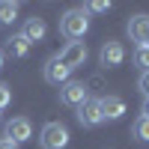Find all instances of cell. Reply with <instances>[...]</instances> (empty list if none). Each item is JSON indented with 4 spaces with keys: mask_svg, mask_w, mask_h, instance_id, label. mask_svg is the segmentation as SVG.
<instances>
[{
    "mask_svg": "<svg viewBox=\"0 0 149 149\" xmlns=\"http://www.w3.org/2000/svg\"><path fill=\"white\" fill-rule=\"evenodd\" d=\"M86 30H90V15H86L84 9H69V12H63V18H60V33H63L66 39L78 42V39H84Z\"/></svg>",
    "mask_w": 149,
    "mask_h": 149,
    "instance_id": "cell-1",
    "label": "cell"
},
{
    "mask_svg": "<svg viewBox=\"0 0 149 149\" xmlns=\"http://www.w3.org/2000/svg\"><path fill=\"white\" fill-rule=\"evenodd\" d=\"M39 143H42V149H66L69 146V128L63 122H48L39 134Z\"/></svg>",
    "mask_w": 149,
    "mask_h": 149,
    "instance_id": "cell-2",
    "label": "cell"
},
{
    "mask_svg": "<svg viewBox=\"0 0 149 149\" xmlns=\"http://www.w3.org/2000/svg\"><path fill=\"white\" fill-rule=\"evenodd\" d=\"M57 60L63 63L66 69H78L86 63V42H69L63 51L57 54Z\"/></svg>",
    "mask_w": 149,
    "mask_h": 149,
    "instance_id": "cell-3",
    "label": "cell"
},
{
    "mask_svg": "<svg viewBox=\"0 0 149 149\" xmlns=\"http://www.w3.org/2000/svg\"><path fill=\"white\" fill-rule=\"evenodd\" d=\"M78 122L81 125H98V122H104L102 116V102L98 98H84V102L78 104Z\"/></svg>",
    "mask_w": 149,
    "mask_h": 149,
    "instance_id": "cell-4",
    "label": "cell"
},
{
    "mask_svg": "<svg viewBox=\"0 0 149 149\" xmlns=\"http://www.w3.org/2000/svg\"><path fill=\"white\" fill-rule=\"evenodd\" d=\"M33 137V125H30V119H24V116H15V119H9L6 122V140L12 143H27Z\"/></svg>",
    "mask_w": 149,
    "mask_h": 149,
    "instance_id": "cell-5",
    "label": "cell"
},
{
    "mask_svg": "<svg viewBox=\"0 0 149 149\" xmlns=\"http://www.w3.org/2000/svg\"><path fill=\"white\" fill-rule=\"evenodd\" d=\"M98 60H102V66L113 69V66H119L122 60H125V48H122L116 39H107L102 45V51H98Z\"/></svg>",
    "mask_w": 149,
    "mask_h": 149,
    "instance_id": "cell-6",
    "label": "cell"
},
{
    "mask_svg": "<svg viewBox=\"0 0 149 149\" xmlns=\"http://www.w3.org/2000/svg\"><path fill=\"white\" fill-rule=\"evenodd\" d=\"M84 98H86V86L81 81H66L60 86V102L63 104H81Z\"/></svg>",
    "mask_w": 149,
    "mask_h": 149,
    "instance_id": "cell-7",
    "label": "cell"
},
{
    "mask_svg": "<svg viewBox=\"0 0 149 149\" xmlns=\"http://www.w3.org/2000/svg\"><path fill=\"white\" fill-rule=\"evenodd\" d=\"M69 74H72V69H66L63 63H60L57 57H51L45 63V81L48 84H57V86H63L66 81H69Z\"/></svg>",
    "mask_w": 149,
    "mask_h": 149,
    "instance_id": "cell-8",
    "label": "cell"
},
{
    "mask_svg": "<svg viewBox=\"0 0 149 149\" xmlns=\"http://www.w3.org/2000/svg\"><path fill=\"white\" fill-rule=\"evenodd\" d=\"M128 36L137 45H146V39H149V15H131V21H128Z\"/></svg>",
    "mask_w": 149,
    "mask_h": 149,
    "instance_id": "cell-9",
    "label": "cell"
},
{
    "mask_svg": "<svg viewBox=\"0 0 149 149\" xmlns=\"http://www.w3.org/2000/svg\"><path fill=\"white\" fill-rule=\"evenodd\" d=\"M98 102H102V116L104 119H119L125 113V102H122L119 95H104V98H98Z\"/></svg>",
    "mask_w": 149,
    "mask_h": 149,
    "instance_id": "cell-10",
    "label": "cell"
},
{
    "mask_svg": "<svg viewBox=\"0 0 149 149\" xmlns=\"http://www.w3.org/2000/svg\"><path fill=\"white\" fill-rule=\"evenodd\" d=\"M45 33H48V27H45L42 18H27V24H24V30H21V36H24L30 45H33V42H42Z\"/></svg>",
    "mask_w": 149,
    "mask_h": 149,
    "instance_id": "cell-11",
    "label": "cell"
},
{
    "mask_svg": "<svg viewBox=\"0 0 149 149\" xmlns=\"http://www.w3.org/2000/svg\"><path fill=\"white\" fill-rule=\"evenodd\" d=\"M6 54H9V57H15V60L27 57V54H30V42L24 39L21 33H18V36H12V39L6 42Z\"/></svg>",
    "mask_w": 149,
    "mask_h": 149,
    "instance_id": "cell-12",
    "label": "cell"
},
{
    "mask_svg": "<svg viewBox=\"0 0 149 149\" xmlns=\"http://www.w3.org/2000/svg\"><path fill=\"white\" fill-rule=\"evenodd\" d=\"M18 18V3H0V24H12Z\"/></svg>",
    "mask_w": 149,
    "mask_h": 149,
    "instance_id": "cell-13",
    "label": "cell"
},
{
    "mask_svg": "<svg viewBox=\"0 0 149 149\" xmlns=\"http://www.w3.org/2000/svg\"><path fill=\"white\" fill-rule=\"evenodd\" d=\"M134 66H140L143 72H149V48H146V45H137V48H134Z\"/></svg>",
    "mask_w": 149,
    "mask_h": 149,
    "instance_id": "cell-14",
    "label": "cell"
},
{
    "mask_svg": "<svg viewBox=\"0 0 149 149\" xmlns=\"http://www.w3.org/2000/svg\"><path fill=\"white\" fill-rule=\"evenodd\" d=\"M134 137L143 140V143H149V119L146 116H140L137 122H134Z\"/></svg>",
    "mask_w": 149,
    "mask_h": 149,
    "instance_id": "cell-15",
    "label": "cell"
},
{
    "mask_svg": "<svg viewBox=\"0 0 149 149\" xmlns=\"http://www.w3.org/2000/svg\"><path fill=\"white\" fill-rule=\"evenodd\" d=\"M9 102H12V90H9L6 84H0V110H3Z\"/></svg>",
    "mask_w": 149,
    "mask_h": 149,
    "instance_id": "cell-16",
    "label": "cell"
},
{
    "mask_svg": "<svg viewBox=\"0 0 149 149\" xmlns=\"http://www.w3.org/2000/svg\"><path fill=\"white\" fill-rule=\"evenodd\" d=\"M86 9H93V12H107L110 3H104V0H93V3H86ZM86 9H84V12H86Z\"/></svg>",
    "mask_w": 149,
    "mask_h": 149,
    "instance_id": "cell-17",
    "label": "cell"
},
{
    "mask_svg": "<svg viewBox=\"0 0 149 149\" xmlns=\"http://www.w3.org/2000/svg\"><path fill=\"white\" fill-rule=\"evenodd\" d=\"M137 86H140V93H143V95L149 98V72H143V74H140V81H137Z\"/></svg>",
    "mask_w": 149,
    "mask_h": 149,
    "instance_id": "cell-18",
    "label": "cell"
},
{
    "mask_svg": "<svg viewBox=\"0 0 149 149\" xmlns=\"http://www.w3.org/2000/svg\"><path fill=\"white\" fill-rule=\"evenodd\" d=\"M0 149H18L12 140H6V137H0Z\"/></svg>",
    "mask_w": 149,
    "mask_h": 149,
    "instance_id": "cell-19",
    "label": "cell"
},
{
    "mask_svg": "<svg viewBox=\"0 0 149 149\" xmlns=\"http://www.w3.org/2000/svg\"><path fill=\"white\" fill-rule=\"evenodd\" d=\"M143 116L149 119V98H146V102H143Z\"/></svg>",
    "mask_w": 149,
    "mask_h": 149,
    "instance_id": "cell-20",
    "label": "cell"
},
{
    "mask_svg": "<svg viewBox=\"0 0 149 149\" xmlns=\"http://www.w3.org/2000/svg\"><path fill=\"white\" fill-rule=\"evenodd\" d=\"M0 66H3V54H0Z\"/></svg>",
    "mask_w": 149,
    "mask_h": 149,
    "instance_id": "cell-21",
    "label": "cell"
},
{
    "mask_svg": "<svg viewBox=\"0 0 149 149\" xmlns=\"http://www.w3.org/2000/svg\"><path fill=\"white\" fill-rule=\"evenodd\" d=\"M146 48H149V39H146Z\"/></svg>",
    "mask_w": 149,
    "mask_h": 149,
    "instance_id": "cell-22",
    "label": "cell"
}]
</instances>
